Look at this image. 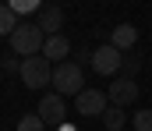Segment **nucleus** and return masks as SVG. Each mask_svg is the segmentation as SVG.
<instances>
[{
    "label": "nucleus",
    "mask_w": 152,
    "mask_h": 131,
    "mask_svg": "<svg viewBox=\"0 0 152 131\" xmlns=\"http://www.w3.org/2000/svg\"><path fill=\"white\" fill-rule=\"evenodd\" d=\"M134 43H138V29H134L131 21L117 25V29H113V36H110V46H117L120 53H127V50H131Z\"/></svg>",
    "instance_id": "10"
},
{
    "label": "nucleus",
    "mask_w": 152,
    "mask_h": 131,
    "mask_svg": "<svg viewBox=\"0 0 152 131\" xmlns=\"http://www.w3.org/2000/svg\"><path fill=\"white\" fill-rule=\"evenodd\" d=\"M11 11L21 18V14H36V11H42V7H39V0H11Z\"/></svg>",
    "instance_id": "14"
},
{
    "label": "nucleus",
    "mask_w": 152,
    "mask_h": 131,
    "mask_svg": "<svg viewBox=\"0 0 152 131\" xmlns=\"http://www.w3.org/2000/svg\"><path fill=\"white\" fill-rule=\"evenodd\" d=\"M67 53H71V43H67V36L60 32V36H46V46H42V57L57 67V64H64L67 60Z\"/></svg>",
    "instance_id": "8"
},
{
    "label": "nucleus",
    "mask_w": 152,
    "mask_h": 131,
    "mask_svg": "<svg viewBox=\"0 0 152 131\" xmlns=\"http://www.w3.org/2000/svg\"><path fill=\"white\" fill-rule=\"evenodd\" d=\"M21 82H25V89H46L53 85V64L39 53V57H28V60H21Z\"/></svg>",
    "instance_id": "3"
},
{
    "label": "nucleus",
    "mask_w": 152,
    "mask_h": 131,
    "mask_svg": "<svg viewBox=\"0 0 152 131\" xmlns=\"http://www.w3.org/2000/svg\"><path fill=\"white\" fill-rule=\"evenodd\" d=\"M138 92H142V89H138V82H134V78H117L113 85L106 89L110 106H120V110H124V106H131V103L138 99Z\"/></svg>",
    "instance_id": "7"
},
{
    "label": "nucleus",
    "mask_w": 152,
    "mask_h": 131,
    "mask_svg": "<svg viewBox=\"0 0 152 131\" xmlns=\"http://www.w3.org/2000/svg\"><path fill=\"white\" fill-rule=\"evenodd\" d=\"M18 25H21V21H18V14L11 11V4H0V36H11Z\"/></svg>",
    "instance_id": "11"
},
{
    "label": "nucleus",
    "mask_w": 152,
    "mask_h": 131,
    "mask_svg": "<svg viewBox=\"0 0 152 131\" xmlns=\"http://www.w3.org/2000/svg\"><path fill=\"white\" fill-rule=\"evenodd\" d=\"M103 128L106 131H120L124 128V110H120V106H110V110L103 113Z\"/></svg>",
    "instance_id": "12"
},
{
    "label": "nucleus",
    "mask_w": 152,
    "mask_h": 131,
    "mask_svg": "<svg viewBox=\"0 0 152 131\" xmlns=\"http://www.w3.org/2000/svg\"><path fill=\"white\" fill-rule=\"evenodd\" d=\"M106 110H110V96L103 89H85L75 99V113H81V117H103Z\"/></svg>",
    "instance_id": "5"
},
{
    "label": "nucleus",
    "mask_w": 152,
    "mask_h": 131,
    "mask_svg": "<svg viewBox=\"0 0 152 131\" xmlns=\"http://www.w3.org/2000/svg\"><path fill=\"white\" fill-rule=\"evenodd\" d=\"M39 117H42V124L46 128H60V124H67L64 117H67V103H64V96H57V92H46L42 99H39Z\"/></svg>",
    "instance_id": "4"
},
{
    "label": "nucleus",
    "mask_w": 152,
    "mask_h": 131,
    "mask_svg": "<svg viewBox=\"0 0 152 131\" xmlns=\"http://www.w3.org/2000/svg\"><path fill=\"white\" fill-rule=\"evenodd\" d=\"M85 71H81V64H75V60H64V64H57L53 67V92L57 96H81L85 92Z\"/></svg>",
    "instance_id": "2"
},
{
    "label": "nucleus",
    "mask_w": 152,
    "mask_h": 131,
    "mask_svg": "<svg viewBox=\"0 0 152 131\" xmlns=\"http://www.w3.org/2000/svg\"><path fill=\"white\" fill-rule=\"evenodd\" d=\"M42 46H46V32L39 29L36 21H21L14 32H11V50L18 53V57H39L42 53Z\"/></svg>",
    "instance_id": "1"
},
{
    "label": "nucleus",
    "mask_w": 152,
    "mask_h": 131,
    "mask_svg": "<svg viewBox=\"0 0 152 131\" xmlns=\"http://www.w3.org/2000/svg\"><path fill=\"white\" fill-rule=\"evenodd\" d=\"M92 67H96V75H117L120 67H124V53L117 50V46L103 43L92 50Z\"/></svg>",
    "instance_id": "6"
},
{
    "label": "nucleus",
    "mask_w": 152,
    "mask_h": 131,
    "mask_svg": "<svg viewBox=\"0 0 152 131\" xmlns=\"http://www.w3.org/2000/svg\"><path fill=\"white\" fill-rule=\"evenodd\" d=\"M124 67H127V78H134L138 67H142V60H138V57H124Z\"/></svg>",
    "instance_id": "16"
},
{
    "label": "nucleus",
    "mask_w": 152,
    "mask_h": 131,
    "mask_svg": "<svg viewBox=\"0 0 152 131\" xmlns=\"http://www.w3.org/2000/svg\"><path fill=\"white\" fill-rule=\"evenodd\" d=\"M57 131H75V124H60V128H57Z\"/></svg>",
    "instance_id": "17"
},
{
    "label": "nucleus",
    "mask_w": 152,
    "mask_h": 131,
    "mask_svg": "<svg viewBox=\"0 0 152 131\" xmlns=\"http://www.w3.org/2000/svg\"><path fill=\"white\" fill-rule=\"evenodd\" d=\"M134 131H152V110H138L134 113Z\"/></svg>",
    "instance_id": "15"
},
{
    "label": "nucleus",
    "mask_w": 152,
    "mask_h": 131,
    "mask_svg": "<svg viewBox=\"0 0 152 131\" xmlns=\"http://www.w3.org/2000/svg\"><path fill=\"white\" fill-rule=\"evenodd\" d=\"M18 131H46V124H42L39 113H25V117L18 121Z\"/></svg>",
    "instance_id": "13"
},
{
    "label": "nucleus",
    "mask_w": 152,
    "mask_h": 131,
    "mask_svg": "<svg viewBox=\"0 0 152 131\" xmlns=\"http://www.w3.org/2000/svg\"><path fill=\"white\" fill-rule=\"evenodd\" d=\"M39 29L46 32V36H60V29H64V11L57 7V4H46L42 11H39Z\"/></svg>",
    "instance_id": "9"
}]
</instances>
